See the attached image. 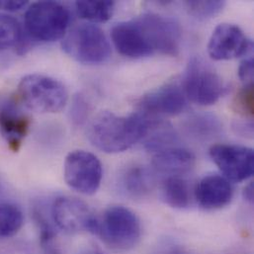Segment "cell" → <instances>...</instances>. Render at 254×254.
I'll return each mask as SVG.
<instances>
[{
	"label": "cell",
	"mask_w": 254,
	"mask_h": 254,
	"mask_svg": "<svg viewBox=\"0 0 254 254\" xmlns=\"http://www.w3.org/2000/svg\"><path fill=\"white\" fill-rule=\"evenodd\" d=\"M235 108L238 113L246 117H253L254 114V89L253 84H246L235 98Z\"/></svg>",
	"instance_id": "cell-23"
},
{
	"label": "cell",
	"mask_w": 254,
	"mask_h": 254,
	"mask_svg": "<svg viewBox=\"0 0 254 254\" xmlns=\"http://www.w3.org/2000/svg\"><path fill=\"white\" fill-rule=\"evenodd\" d=\"M138 107L147 117L176 116L187 108V98L180 86L167 84L141 97Z\"/></svg>",
	"instance_id": "cell-12"
},
{
	"label": "cell",
	"mask_w": 254,
	"mask_h": 254,
	"mask_svg": "<svg viewBox=\"0 0 254 254\" xmlns=\"http://www.w3.org/2000/svg\"><path fill=\"white\" fill-rule=\"evenodd\" d=\"M245 199L251 204L254 203V183H250L244 190Z\"/></svg>",
	"instance_id": "cell-28"
},
{
	"label": "cell",
	"mask_w": 254,
	"mask_h": 254,
	"mask_svg": "<svg viewBox=\"0 0 254 254\" xmlns=\"http://www.w3.org/2000/svg\"><path fill=\"white\" fill-rule=\"evenodd\" d=\"M198 204L206 210H218L229 205L234 196V189L226 177L210 174L203 177L194 190Z\"/></svg>",
	"instance_id": "cell-13"
},
{
	"label": "cell",
	"mask_w": 254,
	"mask_h": 254,
	"mask_svg": "<svg viewBox=\"0 0 254 254\" xmlns=\"http://www.w3.org/2000/svg\"><path fill=\"white\" fill-rule=\"evenodd\" d=\"M153 122L135 113L127 117L102 111L90 123L88 137L94 146L107 153L123 152L145 136Z\"/></svg>",
	"instance_id": "cell-2"
},
{
	"label": "cell",
	"mask_w": 254,
	"mask_h": 254,
	"mask_svg": "<svg viewBox=\"0 0 254 254\" xmlns=\"http://www.w3.org/2000/svg\"><path fill=\"white\" fill-rule=\"evenodd\" d=\"M185 129L192 137L207 140L218 136L223 129V125L215 115L202 113L189 118L185 124Z\"/></svg>",
	"instance_id": "cell-19"
},
{
	"label": "cell",
	"mask_w": 254,
	"mask_h": 254,
	"mask_svg": "<svg viewBox=\"0 0 254 254\" xmlns=\"http://www.w3.org/2000/svg\"><path fill=\"white\" fill-rule=\"evenodd\" d=\"M41 247H42L44 254H63L62 252L57 248V246H55L54 241L48 242L45 244H41Z\"/></svg>",
	"instance_id": "cell-27"
},
{
	"label": "cell",
	"mask_w": 254,
	"mask_h": 254,
	"mask_svg": "<svg viewBox=\"0 0 254 254\" xmlns=\"http://www.w3.org/2000/svg\"><path fill=\"white\" fill-rule=\"evenodd\" d=\"M97 235L109 248L127 252L134 249L141 238V225L137 216L124 206L108 208L101 220Z\"/></svg>",
	"instance_id": "cell-5"
},
{
	"label": "cell",
	"mask_w": 254,
	"mask_h": 254,
	"mask_svg": "<svg viewBox=\"0 0 254 254\" xmlns=\"http://www.w3.org/2000/svg\"><path fill=\"white\" fill-rule=\"evenodd\" d=\"M24 223V216L19 207L11 203H0V239L15 236Z\"/></svg>",
	"instance_id": "cell-21"
},
{
	"label": "cell",
	"mask_w": 254,
	"mask_h": 254,
	"mask_svg": "<svg viewBox=\"0 0 254 254\" xmlns=\"http://www.w3.org/2000/svg\"><path fill=\"white\" fill-rule=\"evenodd\" d=\"M66 184L83 195L97 192L103 177V167L96 155L85 150H74L67 154L64 165Z\"/></svg>",
	"instance_id": "cell-8"
},
{
	"label": "cell",
	"mask_w": 254,
	"mask_h": 254,
	"mask_svg": "<svg viewBox=\"0 0 254 254\" xmlns=\"http://www.w3.org/2000/svg\"><path fill=\"white\" fill-rule=\"evenodd\" d=\"M1 190H2V186H1V182H0V193H1Z\"/></svg>",
	"instance_id": "cell-31"
},
{
	"label": "cell",
	"mask_w": 254,
	"mask_h": 254,
	"mask_svg": "<svg viewBox=\"0 0 254 254\" xmlns=\"http://www.w3.org/2000/svg\"><path fill=\"white\" fill-rule=\"evenodd\" d=\"M89 105L82 95H76L73 98L70 108V119L75 126H81L88 116Z\"/></svg>",
	"instance_id": "cell-24"
},
{
	"label": "cell",
	"mask_w": 254,
	"mask_h": 254,
	"mask_svg": "<svg viewBox=\"0 0 254 254\" xmlns=\"http://www.w3.org/2000/svg\"><path fill=\"white\" fill-rule=\"evenodd\" d=\"M27 1L23 0H0V10L5 12H16L27 5Z\"/></svg>",
	"instance_id": "cell-26"
},
{
	"label": "cell",
	"mask_w": 254,
	"mask_h": 254,
	"mask_svg": "<svg viewBox=\"0 0 254 254\" xmlns=\"http://www.w3.org/2000/svg\"><path fill=\"white\" fill-rule=\"evenodd\" d=\"M68 10L56 1L33 3L25 13V31L36 41L55 42L62 39L68 28Z\"/></svg>",
	"instance_id": "cell-4"
},
{
	"label": "cell",
	"mask_w": 254,
	"mask_h": 254,
	"mask_svg": "<svg viewBox=\"0 0 254 254\" xmlns=\"http://www.w3.org/2000/svg\"><path fill=\"white\" fill-rule=\"evenodd\" d=\"M253 49V43L243 30L234 24L223 23L215 28L208 43V53L215 61L240 58Z\"/></svg>",
	"instance_id": "cell-11"
},
{
	"label": "cell",
	"mask_w": 254,
	"mask_h": 254,
	"mask_svg": "<svg viewBox=\"0 0 254 254\" xmlns=\"http://www.w3.org/2000/svg\"><path fill=\"white\" fill-rule=\"evenodd\" d=\"M225 1H186L185 6L187 8V11L190 15L193 17L205 20L209 18H213L216 15H218L225 6Z\"/></svg>",
	"instance_id": "cell-22"
},
{
	"label": "cell",
	"mask_w": 254,
	"mask_h": 254,
	"mask_svg": "<svg viewBox=\"0 0 254 254\" xmlns=\"http://www.w3.org/2000/svg\"><path fill=\"white\" fill-rule=\"evenodd\" d=\"M111 37L117 51L127 58L140 59L156 53L175 57L180 49L181 29L171 17L144 13L116 24Z\"/></svg>",
	"instance_id": "cell-1"
},
{
	"label": "cell",
	"mask_w": 254,
	"mask_h": 254,
	"mask_svg": "<svg viewBox=\"0 0 254 254\" xmlns=\"http://www.w3.org/2000/svg\"><path fill=\"white\" fill-rule=\"evenodd\" d=\"M51 214L55 225L66 234L91 233L97 235L98 233L99 220L90 208L79 199L57 198L53 203Z\"/></svg>",
	"instance_id": "cell-9"
},
{
	"label": "cell",
	"mask_w": 254,
	"mask_h": 254,
	"mask_svg": "<svg viewBox=\"0 0 254 254\" xmlns=\"http://www.w3.org/2000/svg\"><path fill=\"white\" fill-rule=\"evenodd\" d=\"M240 78L246 82V84H253L254 80V59L245 60L239 68Z\"/></svg>",
	"instance_id": "cell-25"
},
{
	"label": "cell",
	"mask_w": 254,
	"mask_h": 254,
	"mask_svg": "<svg viewBox=\"0 0 254 254\" xmlns=\"http://www.w3.org/2000/svg\"><path fill=\"white\" fill-rule=\"evenodd\" d=\"M161 195L163 201L174 209H186L192 202L190 185L180 176L166 177L162 184Z\"/></svg>",
	"instance_id": "cell-17"
},
{
	"label": "cell",
	"mask_w": 254,
	"mask_h": 254,
	"mask_svg": "<svg viewBox=\"0 0 254 254\" xmlns=\"http://www.w3.org/2000/svg\"><path fill=\"white\" fill-rule=\"evenodd\" d=\"M114 8L115 2L110 0H81L75 3L77 15L94 23H103L110 20L114 13Z\"/></svg>",
	"instance_id": "cell-20"
},
{
	"label": "cell",
	"mask_w": 254,
	"mask_h": 254,
	"mask_svg": "<svg viewBox=\"0 0 254 254\" xmlns=\"http://www.w3.org/2000/svg\"><path fill=\"white\" fill-rule=\"evenodd\" d=\"M30 39L27 34L24 35L21 25L14 17L0 13V51L16 47L24 53Z\"/></svg>",
	"instance_id": "cell-18"
},
{
	"label": "cell",
	"mask_w": 254,
	"mask_h": 254,
	"mask_svg": "<svg viewBox=\"0 0 254 254\" xmlns=\"http://www.w3.org/2000/svg\"><path fill=\"white\" fill-rule=\"evenodd\" d=\"M189 254L187 251H185L182 248L179 247H171L165 251H163L161 254Z\"/></svg>",
	"instance_id": "cell-29"
},
{
	"label": "cell",
	"mask_w": 254,
	"mask_h": 254,
	"mask_svg": "<svg viewBox=\"0 0 254 254\" xmlns=\"http://www.w3.org/2000/svg\"><path fill=\"white\" fill-rule=\"evenodd\" d=\"M63 50L71 59L85 64H99L111 56V47L104 32L92 24L74 27L64 39Z\"/></svg>",
	"instance_id": "cell-6"
},
{
	"label": "cell",
	"mask_w": 254,
	"mask_h": 254,
	"mask_svg": "<svg viewBox=\"0 0 254 254\" xmlns=\"http://www.w3.org/2000/svg\"><path fill=\"white\" fill-rule=\"evenodd\" d=\"M196 157L190 150L182 147H167L156 151L151 160L154 173L161 175L181 176L195 165Z\"/></svg>",
	"instance_id": "cell-14"
},
{
	"label": "cell",
	"mask_w": 254,
	"mask_h": 254,
	"mask_svg": "<svg viewBox=\"0 0 254 254\" xmlns=\"http://www.w3.org/2000/svg\"><path fill=\"white\" fill-rule=\"evenodd\" d=\"M122 190L132 198H142L151 192L154 186V172L144 166L127 168L120 178Z\"/></svg>",
	"instance_id": "cell-16"
},
{
	"label": "cell",
	"mask_w": 254,
	"mask_h": 254,
	"mask_svg": "<svg viewBox=\"0 0 254 254\" xmlns=\"http://www.w3.org/2000/svg\"><path fill=\"white\" fill-rule=\"evenodd\" d=\"M182 90L193 103L209 106L224 95L226 87L222 77L207 63L193 58L187 64Z\"/></svg>",
	"instance_id": "cell-7"
},
{
	"label": "cell",
	"mask_w": 254,
	"mask_h": 254,
	"mask_svg": "<svg viewBox=\"0 0 254 254\" xmlns=\"http://www.w3.org/2000/svg\"><path fill=\"white\" fill-rule=\"evenodd\" d=\"M84 254H102L101 252L99 251H96V250H90V251H87Z\"/></svg>",
	"instance_id": "cell-30"
},
{
	"label": "cell",
	"mask_w": 254,
	"mask_h": 254,
	"mask_svg": "<svg viewBox=\"0 0 254 254\" xmlns=\"http://www.w3.org/2000/svg\"><path fill=\"white\" fill-rule=\"evenodd\" d=\"M30 118L8 101L0 105V132L13 151L19 150L29 131Z\"/></svg>",
	"instance_id": "cell-15"
},
{
	"label": "cell",
	"mask_w": 254,
	"mask_h": 254,
	"mask_svg": "<svg viewBox=\"0 0 254 254\" xmlns=\"http://www.w3.org/2000/svg\"><path fill=\"white\" fill-rule=\"evenodd\" d=\"M210 156L214 163L229 181L243 182L254 173V151L253 148L236 144H214Z\"/></svg>",
	"instance_id": "cell-10"
},
{
	"label": "cell",
	"mask_w": 254,
	"mask_h": 254,
	"mask_svg": "<svg viewBox=\"0 0 254 254\" xmlns=\"http://www.w3.org/2000/svg\"><path fill=\"white\" fill-rule=\"evenodd\" d=\"M18 93L26 107L42 114L60 112L68 99L67 90L61 81L42 74L23 77Z\"/></svg>",
	"instance_id": "cell-3"
}]
</instances>
